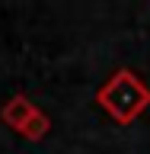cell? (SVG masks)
<instances>
[{"mask_svg":"<svg viewBox=\"0 0 150 154\" xmlns=\"http://www.w3.org/2000/svg\"><path fill=\"white\" fill-rule=\"evenodd\" d=\"M96 103L102 106V112L118 125H131L134 119H141L144 109L150 106V87L144 84V77L131 67H118L115 74H109L99 90H96Z\"/></svg>","mask_w":150,"mask_h":154,"instance_id":"obj_1","label":"cell"},{"mask_svg":"<svg viewBox=\"0 0 150 154\" xmlns=\"http://www.w3.org/2000/svg\"><path fill=\"white\" fill-rule=\"evenodd\" d=\"M35 109H38V106L32 103L26 93H16V96H10L7 103H3V109H0V122L19 135V128L32 119V112H35Z\"/></svg>","mask_w":150,"mask_h":154,"instance_id":"obj_2","label":"cell"},{"mask_svg":"<svg viewBox=\"0 0 150 154\" xmlns=\"http://www.w3.org/2000/svg\"><path fill=\"white\" fill-rule=\"evenodd\" d=\"M48 132H51V119H48V112H42V109H35L32 119L19 128V135H22L26 141H42V138H48Z\"/></svg>","mask_w":150,"mask_h":154,"instance_id":"obj_3","label":"cell"}]
</instances>
